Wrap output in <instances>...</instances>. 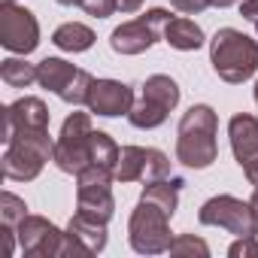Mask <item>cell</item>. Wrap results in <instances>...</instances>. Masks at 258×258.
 Here are the masks:
<instances>
[{
    "label": "cell",
    "mask_w": 258,
    "mask_h": 258,
    "mask_svg": "<svg viewBox=\"0 0 258 258\" xmlns=\"http://www.w3.org/2000/svg\"><path fill=\"white\" fill-rule=\"evenodd\" d=\"M210 64L219 79L240 85L258 70V43L237 28H222L210 40Z\"/></svg>",
    "instance_id": "cell-3"
},
{
    "label": "cell",
    "mask_w": 258,
    "mask_h": 258,
    "mask_svg": "<svg viewBox=\"0 0 258 258\" xmlns=\"http://www.w3.org/2000/svg\"><path fill=\"white\" fill-rule=\"evenodd\" d=\"M255 210L249 201H240L234 195H216L210 198L201 210H198V222L201 225H213V228H225L234 237H246L255 231Z\"/></svg>",
    "instance_id": "cell-10"
},
{
    "label": "cell",
    "mask_w": 258,
    "mask_h": 258,
    "mask_svg": "<svg viewBox=\"0 0 258 258\" xmlns=\"http://www.w3.org/2000/svg\"><path fill=\"white\" fill-rule=\"evenodd\" d=\"M252 188H255V191H252V201H249V204H252V210H255V216H258V185H252Z\"/></svg>",
    "instance_id": "cell-31"
},
{
    "label": "cell",
    "mask_w": 258,
    "mask_h": 258,
    "mask_svg": "<svg viewBox=\"0 0 258 258\" xmlns=\"http://www.w3.org/2000/svg\"><path fill=\"white\" fill-rule=\"evenodd\" d=\"M167 22H170V13L167 10H161V7L146 10L140 19H131V22L118 25L112 31V37H109V46L118 55H140V52L152 49L164 37Z\"/></svg>",
    "instance_id": "cell-8"
},
{
    "label": "cell",
    "mask_w": 258,
    "mask_h": 258,
    "mask_svg": "<svg viewBox=\"0 0 258 258\" xmlns=\"http://www.w3.org/2000/svg\"><path fill=\"white\" fill-rule=\"evenodd\" d=\"M170 176V158L152 146H121L115 179L118 182H155Z\"/></svg>",
    "instance_id": "cell-11"
},
{
    "label": "cell",
    "mask_w": 258,
    "mask_h": 258,
    "mask_svg": "<svg viewBox=\"0 0 258 258\" xmlns=\"http://www.w3.org/2000/svg\"><path fill=\"white\" fill-rule=\"evenodd\" d=\"M67 234H70L76 243H82L91 255H97V252L106 249V222H97V219H91V216H85V213H79V210H76V216L70 219Z\"/></svg>",
    "instance_id": "cell-17"
},
{
    "label": "cell",
    "mask_w": 258,
    "mask_h": 258,
    "mask_svg": "<svg viewBox=\"0 0 258 258\" xmlns=\"http://www.w3.org/2000/svg\"><path fill=\"white\" fill-rule=\"evenodd\" d=\"M7 4H16V0H7Z\"/></svg>",
    "instance_id": "cell-35"
},
{
    "label": "cell",
    "mask_w": 258,
    "mask_h": 258,
    "mask_svg": "<svg viewBox=\"0 0 258 258\" xmlns=\"http://www.w3.org/2000/svg\"><path fill=\"white\" fill-rule=\"evenodd\" d=\"M170 4L185 16H198V13H204L210 7V0H170Z\"/></svg>",
    "instance_id": "cell-27"
},
{
    "label": "cell",
    "mask_w": 258,
    "mask_h": 258,
    "mask_svg": "<svg viewBox=\"0 0 258 258\" xmlns=\"http://www.w3.org/2000/svg\"><path fill=\"white\" fill-rule=\"evenodd\" d=\"M91 115L88 112H70L64 118V127L55 140V155L52 161L58 164V170L64 173H79L91 164Z\"/></svg>",
    "instance_id": "cell-5"
},
{
    "label": "cell",
    "mask_w": 258,
    "mask_h": 258,
    "mask_svg": "<svg viewBox=\"0 0 258 258\" xmlns=\"http://www.w3.org/2000/svg\"><path fill=\"white\" fill-rule=\"evenodd\" d=\"M143 7V0H118V10L121 13H137Z\"/></svg>",
    "instance_id": "cell-29"
},
{
    "label": "cell",
    "mask_w": 258,
    "mask_h": 258,
    "mask_svg": "<svg viewBox=\"0 0 258 258\" xmlns=\"http://www.w3.org/2000/svg\"><path fill=\"white\" fill-rule=\"evenodd\" d=\"M255 103H258V82H255Z\"/></svg>",
    "instance_id": "cell-34"
},
{
    "label": "cell",
    "mask_w": 258,
    "mask_h": 258,
    "mask_svg": "<svg viewBox=\"0 0 258 258\" xmlns=\"http://www.w3.org/2000/svg\"><path fill=\"white\" fill-rule=\"evenodd\" d=\"M231 258H258V237L255 234H246V237H237L228 249Z\"/></svg>",
    "instance_id": "cell-25"
},
{
    "label": "cell",
    "mask_w": 258,
    "mask_h": 258,
    "mask_svg": "<svg viewBox=\"0 0 258 258\" xmlns=\"http://www.w3.org/2000/svg\"><path fill=\"white\" fill-rule=\"evenodd\" d=\"M82 10L91 19H109L118 10V0H82Z\"/></svg>",
    "instance_id": "cell-26"
},
{
    "label": "cell",
    "mask_w": 258,
    "mask_h": 258,
    "mask_svg": "<svg viewBox=\"0 0 258 258\" xmlns=\"http://www.w3.org/2000/svg\"><path fill=\"white\" fill-rule=\"evenodd\" d=\"M237 0H210V7H219V10H225V7H234Z\"/></svg>",
    "instance_id": "cell-30"
},
{
    "label": "cell",
    "mask_w": 258,
    "mask_h": 258,
    "mask_svg": "<svg viewBox=\"0 0 258 258\" xmlns=\"http://www.w3.org/2000/svg\"><path fill=\"white\" fill-rule=\"evenodd\" d=\"M28 216V207H25V201L19 198V195H13V191H4L0 195V231H4V240H7V252L13 255V249H16V228H19V222Z\"/></svg>",
    "instance_id": "cell-20"
},
{
    "label": "cell",
    "mask_w": 258,
    "mask_h": 258,
    "mask_svg": "<svg viewBox=\"0 0 258 258\" xmlns=\"http://www.w3.org/2000/svg\"><path fill=\"white\" fill-rule=\"evenodd\" d=\"M37 82L49 91H55L64 103H85L88 97V88L94 82V76L88 70H79L73 64H67L64 58H43L37 64Z\"/></svg>",
    "instance_id": "cell-9"
},
{
    "label": "cell",
    "mask_w": 258,
    "mask_h": 258,
    "mask_svg": "<svg viewBox=\"0 0 258 258\" xmlns=\"http://www.w3.org/2000/svg\"><path fill=\"white\" fill-rule=\"evenodd\" d=\"M216 131H219V118L207 103H195L182 118H179V131H176V158L191 167V170H207L219 158L216 146Z\"/></svg>",
    "instance_id": "cell-2"
},
{
    "label": "cell",
    "mask_w": 258,
    "mask_h": 258,
    "mask_svg": "<svg viewBox=\"0 0 258 258\" xmlns=\"http://www.w3.org/2000/svg\"><path fill=\"white\" fill-rule=\"evenodd\" d=\"M0 46L16 55H31L40 46V25L31 10L4 0V7H0Z\"/></svg>",
    "instance_id": "cell-12"
},
{
    "label": "cell",
    "mask_w": 258,
    "mask_h": 258,
    "mask_svg": "<svg viewBox=\"0 0 258 258\" xmlns=\"http://www.w3.org/2000/svg\"><path fill=\"white\" fill-rule=\"evenodd\" d=\"M170 255H179V258H207L210 255V246L201 240V237H195V234H176L173 237V243H170Z\"/></svg>",
    "instance_id": "cell-24"
},
{
    "label": "cell",
    "mask_w": 258,
    "mask_h": 258,
    "mask_svg": "<svg viewBox=\"0 0 258 258\" xmlns=\"http://www.w3.org/2000/svg\"><path fill=\"white\" fill-rule=\"evenodd\" d=\"M16 234H19L22 252L31 255V258H61L64 237H67V231H61V228H55L49 219L31 216V213L19 222Z\"/></svg>",
    "instance_id": "cell-13"
},
{
    "label": "cell",
    "mask_w": 258,
    "mask_h": 258,
    "mask_svg": "<svg viewBox=\"0 0 258 258\" xmlns=\"http://www.w3.org/2000/svg\"><path fill=\"white\" fill-rule=\"evenodd\" d=\"M182 179L179 176H164V179H155V182H146L143 185V195H140V201H146V204H152V207H158L161 213H167L170 219H173V213H176V207H179V191H182Z\"/></svg>",
    "instance_id": "cell-18"
},
{
    "label": "cell",
    "mask_w": 258,
    "mask_h": 258,
    "mask_svg": "<svg viewBox=\"0 0 258 258\" xmlns=\"http://www.w3.org/2000/svg\"><path fill=\"white\" fill-rule=\"evenodd\" d=\"M252 234H255V237H258V219H255V231H252Z\"/></svg>",
    "instance_id": "cell-33"
},
{
    "label": "cell",
    "mask_w": 258,
    "mask_h": 258,
    "mask_svg": "<svg viewBox=\"0 0 258 258\" xmlns=\"http://www.w3.org/2000/svg\"><path fill=\"white\" fill-rule=\"evenodd\" d=\"M118 152H121V149L115 146V140H112L109 134H103V131H94V134H91V164H100V167H106V170L115 173Z\"/></svg>",
    "instance_id": "cell-23"
},
{
    "label": "cell",
    "mask_w": 258,
    "mask_h": 258,
    "mask_svg": "<svg viewBox=\"0 0 258 258\" xmlns=\"http://www.w3.org/2000/svg\"><path fill=\"white\" fill-rule=\"evenodd\" d=\"M0 79L10 88H28L31 82H37V64H28L25 58H7L0 64Z\"/></svg>",
    "instance_id": "cell-22"
},
{
    "label": "cell",
    "mask_w": 258,
    "mask_h": 258,
    "mask_svg": "<svg viewBox=\"0 0 258 258\" xmlns=\"http://www.w3.org/2000/svg\"><path fill=\"white\" fill-rule=\"evenodd\" d=\"M4 176L13 182H31L43 173L46 161L55 155V140L49 127H4Z\"/></svg>",
    "instance_id": "cell-1"
},
{
    "label": "cell",
    "mask_w": 258,
    "mask_h": 258,
    "mask_svg": "<svg viewBox=\"0 0 258 258\" xmlns=\"http://www.w3.org/2000/svg\"><path fill=\"white\" fill-rule=\"evenodd\" d=\"M49 106L40 97H19L16 103L4 106V127L28 124V127H49Z\"/></svg>",
    "instance_id": "cell-16"
},
{
    "label": "cell",
    "mask_w": 258,
    "mask_h": 258,
    "mask_svg": "<svg viewBox=\"0 0 258 258\" xmlns=\"http://www.w3.org/2000/svg\"><path fill=\"white\" fill-rule=\"evenodd\" d=\"M88 112L103 115V118H115V115H127L134 106V91L118 79H94L85 97Z\"/></svg>",
    "instance_id": "cell-14"
},
{
    "label": "cell",
    "mask_w": 258,
    "mask_h": 258,
    "mask_svg": "<svg viewBox=\"0 0 258 258\" xmlns=\"http://www.w3.org/2000/svg\"><path fill=\"white\" fill-rule=\"evenodd\" d=\"M61 7H82V0H58Z\"/></svg>",
    "instance_id": "cell-32"
},
{
    "label": "cell",
    "mask_w": 258,
    "mask_h": 258,
    "mask_svg": "<svg viewBox=\"0 0 258 258\" xmlns=\"http://www.w3.org/2000/svg\"><path fill=\"white\" fill-rule=\"evenodd\" d=\"M170 216L161 213L158 207L140 201L131 213V222H127V240H131V249L140 255H161L170 252Z\"/></svg>",
    "instance_id": "cell-6"
},
{
    "label": "cell",
    "mask_w": 258,
    "mask_h": 258,
    "mask_svg": "<svg viewBox=\"0 0 258 258\" xmlns=\"http://www.w3.org/2000/svg\"><path fill=\"white\" fill-rule=\"evenodd\" d=\"M240 16L246 22H252L255 31H258V0H240Z\"/></svg>",
    "instance_id": "cell-28"
},
{
    "label": "cell",
    "mask_w": 258,
    "mask_h": 258,
    "mask_svg": "<svg viewBox=\"0 0 258 258\" xmlns=\"http://www.w3.org/2000/svg\"><path fill=\"white\" fill-rule=\"evenodd\" d=\"M112 179H115V173L100 167V164H88L85 170H79L76 173V207H79V213H85L97 222H109L115 213Z\"/></svg>",
    "instance_id": "cell-7"
},
{
    "label": "cell",
    "mask_w": 258,
    "mask_h": 258,
    "mask_svg": "<svg viewBox=\"0 0 258 258\" xmlns=\"http://www.w3.org/2000/svg\"><path fill=\"white\" fill-rule=\"evenodd\" d=\"M164 43H170L179 52H195L204 46V31L191 19H170L164 28Z\"/></svg>",
    "instance_id": "cell-19"
},
{
    "label": "cell",
    "mask_w": 258,
    "mask_h": 258,
    "mask_svg": "<svg viewBox=\"0 0 258 258\" xmlns=\"http://www.w3.org/2000/svg\"><path fill=\"white\" fill-rule=\"evenodd\" d=\"M228 137H231V152L240 167H249L258 161V118L249 112H237L228 121Z\"/></svg>",
    "instance_id": "cell-15"
},
{
    "label": "cell",
    "mask_w": 258,
    "mask_h": 258,
    "mask_svg": "<svg viewBox=\"0 0 258 258\" xmlns=\"http://www.w3.org/2000/svg\"><path fill=\"white\" fill-rule=\"evenodd\" d=\"M176 103H179L176 79L155 73L140 85V97L134 100L131 112H127V121L140 127V131H152V127L167 121V115H170V109H176Z\"/></svg>",
    "instance_id": "cell-4"
},
{
    "label": "cell",
    "mask_w": 258,
    "mask_h": 258,
    "mask_svg": "<svg viewBox=\"0 0 258 258\" xmlns=\"http://www.w3.org/2000/svg\"><path fill=\"white\" fill-rule=\"evenodd\" d=\"M52 43L64 52H85V49L94 46V31L79 25V22H67L52 34Z\"/></svg>",
    "instance_id": "cell-21"
}]
</instances>
